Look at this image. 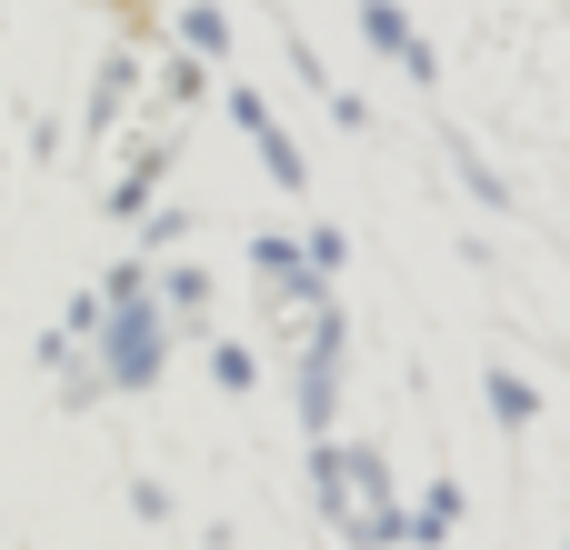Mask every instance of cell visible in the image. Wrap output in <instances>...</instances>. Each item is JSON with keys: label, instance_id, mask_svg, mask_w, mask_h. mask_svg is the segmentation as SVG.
<instances>
[{"label": "cell", "instance_id": "obj_3", "mask_svg": "<svg viewBox=\"0 0 570 550\" xmlns=\"http://www.w3.org/2000/svg\"><path fill=\"white\" fill-rule=\"evenodd\" d=\"M250 271H261V291H271V311H311V301H331V281L301 261V240H250Z\"/></svg>", "mask_w": 570, "mask_h": 550}, {"label": "cell", "instance_id": "obj_1", "mask_svg": "<svg viewBox=\"0 0 570 550\" xmlns=\"http://www.w3.org/2000/svg\"><path fill=\"white\" fill-rule=\"evenodd\" d=\"M100 391H140L150 371H160V311L150 301H120V311H100Z\"/></svg>", "mask_w": 570, "mask_h": 550}, {"label": "cell", "instance_id": "obj_5", "mask_svg": "<svg viewBox=\"0 0 570 550\" xmlns=\"http://www.w3.org/2000/svg\"><path fill=\"white\" fill-rule=\"evenodd\" d=\"M130 90H140V50H110V60H100V80H90V110H80V130L100 140V130L130 110Z\"/></svg>", "mask_w": 570, "mask_h": 550}, {"label": "cell", "instance_id": "obj_15", "mask_svg": "<svg viewBox=\"0 0 570 550\" xmlns=\"http://www.w3.org/2000/svg\"><path fill=\"white\" fill-rule=\"evenodd\" d=\"M210 381H220V391H250V381H261V361H250L240 341H220V351H210Z\"/></svg>", "mask_w": 570, "mask_h": 550}, {"label": "cell", "instance_id": "obj_11", "mask_svg": "<svg viewBox=\"0 0 570 550\" xmlns=\"http://www.w3.org/2000/svg\"><path fill=\"white\" fill-rule=\"evenodd\" d=\"M90 10H110V20H120V50H150V40H160V10H170V0H90Z\"/></svg>", "mask_w": 570, "mask_h": 550}, {"label": "cell", "instance_id": "obj_6", "mask_svg": "<svg viewBox=\"0 0 570 550\" xmlns=\"http://www.w3.org/2000/svg\"><path fill=\"white\" fill-rule=\"evenodd\" d=\"M361 30H371V40H381V50H391V60L411 70V80H431V70H441V60L421 50V30L401 20V0H361Z\"/></svg>", "mask_w": 570, "mask_h": 550}, {"label": "cell", "instance_id": "obj_14", "mask_svg": "<svg viewBox=\"0 0 570 550\" xmlns=\"http://www.w3.org/2000/svg\"><path fill=\"white\" fill-rule=\"evenodd\" d=\"M461 180H471V200H481V210H511V180H501L481 150H461Z\"/></svg>", "mask_w": 570, "mask_h": 550}, {"label": "cell", "instance_id": "obj_7", "mask_svg": "<svg viewBox=\"0 0 570 550\" xmlns=\"http://www.w3.org/2000/svg\"><path fill=\"white\" fill-rule=\"evenodd\" d=\"M451 521H461V481H431V491L401 511V541H451Z\"/></svg>", "mask_w": 570, "mask_h": 550}, {"label": "cell", "instance_id": "obj_2", "mask_svg": "<svg viewBox=\"0 0 570 550\" xmlns=\"http://www.w3.org/2000/svg\"><path fill=\"white\" fill-rule=\"evenodd\" d=\"M341 311L331 301H311V361H301V421L311 431H331V411H341Z\"/></svg>", "mask_w": 570, "mask_h": 550}, {"label": "cell", "instance_id": "obj_9", "mask_svg": "<svg viewBox=\"0 0 570 550\" xmlns=\"http://www.w3.org/2000/svg\"><path fill=\"white\" fill-rule=\"evenodd\" d=\"M150 291L170 301V321H200V311H210V271H200V261H170Z\"/></svg>", "mask_w": 570, "mask_h": 550}, {"label": "cell", "instance_id": "obj_8", "mask_svg": "<svg viewBox=\"0 0 570 550\" xmlns=\"http://www.w3.org/2000/svg\"><path fill=\"white\" fill-rule=\"evenodd\" d=\"M180 50H190V60H230V20H220L210 0H180Z\"/></svg>", "mask_w": 570, "mask_h": 550}, {"label": "cell", "instance_id": "obj_17", "mask_svg": "<svg viewBox=\"0 0 570 550\" xmlns=\"http://www.w3.org/2000/svg\"><path fill=\"white\" fill-rule=\"evenodd\" d=\"M230 120H240V130L261 140V130H271V100H261V90H230Z\"/></svg>", "mask_w": 570, "mask_h": 550}, {"label": "cell", "instance_id": "obj_10", "mask_svg": "<svg viewBox=\"0 0 570 550\" xmlns=\"http://www.w3.org/2000/svg\"><path fill=\"white\" fill-rule=\"evenodd\" d=\"M481 391H491V421H501V431H531V411H541V391H531V381H521L511 361H501V371H491Z\"/></svg>", "mask_w": 570, "mask_h": 550}, {"label": "cell", "instance_id": "obj_16", "mask_svg": "<svg viewBox=\"0 0 570 550\" xmlns=\"http://www.w3.org/2000/svg\"><path fill=\"white\" fill-rule=\"evenodd\" d=\"M301 261H311V271H321V281H331V271H341V261H351V240H341V230H311V240H301Z\"/></svg>", "mask_w": 570, "mask_h": 550}, {"label": "cell", "instance_id": "obj_4", "mask_svg": "<svg viewBox=\"0 0 570 550\" xmlns=\"http://www.w3.org/2000/svg\"><path fill=\"white\" fill-rule=\"evenodd\" d=\"M170 180V140H140L130 150V170L110 180V220H150V190Z\"/></svg>", "mask_w": 570, "mask_h": 550}, {"label": "cell", "instance_id": "obj_13", "mask_svg": "<svg viewBox=\"0 0 570 550\" xmlns=\"http://www.w3.org/2000/svg\"><path fill=\"white\" fill-rule=\"evenodd\" d=\"M160 90H170V110H190V100L210 90V60H190V50H180V60H160Z\"/></svg>", "mask_w": 570, "mask_h": 550}, {"label": "cell", "instance_id": "obj_12", "mask_svg": "<svg viewBox=\"0 0 570 550\" xmlns=\"http://www.w3.org/2000/svg\"><path fill=\"white\" fill-rule=\"evenodd\" d=\"M261 170H271V180H281V190H301V180H311V160H301V150H291V130H281V120H271V130H261Z\"/></svg>", "mask_w": 570, "mask_h": 550}]
</instances>
